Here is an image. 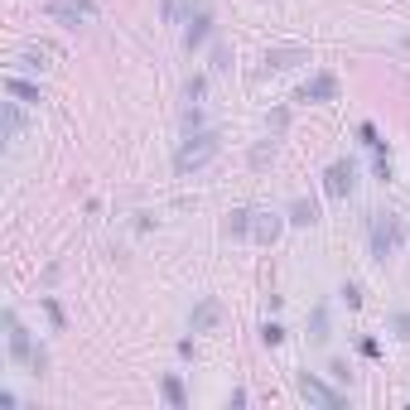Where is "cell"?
Segmentation results:
<instances>
[{
	"label": "cell",
	"mask_w": 410,
	"mask_h": 410,
	"mask_svg": "<svg viewBox=\"0 0 410 410\" xmlns=\"http://www.w3.org/2000/svg\"><path fill=\"white\" fill-rule=\"evenodd\" d=\"M222 150V135L217 130H194L184 145H179V155H174V169L179 174H194V169H203L207 160Z\"/></svg>",
	"instance_id": "6da1fadb"
},
{
	"label": "cell",
	"mask_w": 410,
	"mask_h": 410,
	"mask_svg": "<svg viewBox=\"0 0 410 410\" xmlns=\"http://www.w3.org/2000/svg\"><path fill=\"white\" fill-rule=\"evenodd\" d=\"M406 241V227H401V217H391V212H377L372 217V256L377 261H386L396 246Z\"/></svg>",
	"instance_id": "7a4b0ae2"
},
{
	"label": "cell",
	"mask_w": 410,
	"mask_h": 410,
	"mask_svg": "<svg viewBox=\"0 0 410 410\" xmlns=\"http://www.w3.org/2000/svg\"><path fill=\"white\" fill-rule=\"evenodd\" d=\"M5 328H10V357H15V362H29V367H39V372H44V348H34V343H29L24 323H19L10 309H5Z\"/></svg>",
	"instance_id": "3957f363"
},
{
	"label": "cell",
	"mask_w": 410,
	"mask_h": 410,
	"mask_svg": "<svg viewBox=\"0 0 410 410\" xmlns=\"http://www.w3.org/2000/svg\"><path fill=\"white\" fill-rule=\"evenodd\" d=\"M49 19L78 29V24H92V19H97V5H92V0H49Z\"/></svg>",
	"instance_id": "277c9868"
},
{
	"label": "cell",
	"mask_w": 410,
	"mask_h": 410,
	"mask_svg": "<svg viewBox=\"0 0 410 410\" xmlns=\"http://www.w3.org/2000/svg\"><path fill=\"white\" fill-rule=\"evenodd\" d=\"M352 184H357L352 160H333V164L323 169V189H328V198H348V194H352Z\"/></svg>",
	"instance_id": "5b68a950"
},
{
	"label": "cell",
	"mask_w": 410,
	"mask_h": 410,
	"mask_svg": "<svg viewBox=\"0 0 410 410\" xmlns=\"http://www.w3.org/2000/svg\"><path fill=\"white\" fill-rule=\"evenodd\" d=\"M295 391H300V396H305L309 406H323V410H338L343 406V391H333V386H323V382H318V377H300V382H295Z\"/></svg>",
	"instance_id": "8992f818"
},
{
	"label": "cell",
	"mask_w": 410,
	"mask_h": 410,
	"mask_svg": "<svg viewBox=\"0 0 410 410\" xmlns=\"http://www.w3.org/2000/svg\"><path fill=\"white\" fill-rule=\"evenodd\" d=\"M333 97H338V78L333 73H314L300 87V102H333Z\"/></svg>",
	"instance_id": "52a82bcc"
},
{
	"label": "cell",
	"mask_w": 410,
	"mask_h": 410,
	"mask_svg": "<svg viewBox=\"0 0 410 410\" xmlns=\"http://www.w3.org/2000/svg\"><path fill=\"white\" fill-rule=\"evenodd\" d=\"M207 24H212V10H207V5H194V10H189V29H184V44H189V49H198L207 39Z\"/></svg>",
	"instance_id": "ba28073f"
},
{
	"label": "cell",
	"mask_w": 410,
	"mask_h": 410,
	"mask_svg": "<svg viewBox=\"0 0 410 410\" xmlns=\"http://www.w3.org/2000/svg\"><path fill=\"white\" fill-rule=\"evenodd\" d=\"M295 63H309V49H300V44H285V49H271V53H266V68H271V73L295 68Z\"/></svg>",
	"instance_id": "9c48e42d"
},
{
	"label": "cell",
	"mask_w": 410,
	"mask_h": 410,
	"mask_svg": "<svg viewBox=\"0 0 410 410\" xmlns=\"http://www.w3.org/2000/svg\"><path fill=\"white\" fill-rule=\"evenodd\" d=\"M0 126H5V140H10V145L24 135V111H19V102H5V106H0Z\"/></svg>",
	"instance_id": "30bf717a"
},
{
	"label": "cell",
	"mask_w": 410,
	"mask_h": 410,
	"mask_svg": "<svg viewBox=\"0 0 410 410\" xmlns=\"http://www.w3.org/2000/svg\"><path fill=\"white\" fill-rule=\"evenodd\" d=\"M251 237L256 241H275L280 237V217L275 212H251Z\"/></svg>",
	"instance_id": "8fae6325"
},
{
	"label": "cell",
	"mask_w": 410,
	"mask_h": 410,
	"mask_svg": "<svg viewBox=\"0 0 410 410\" xmlns=\"http://www.w3.org/2000/svg\"><path fill=\"white\" fill-rule=\"evenodd\" d=\"M217 318H222V305H217V300H203V305L194 309V333H207Z\"/></svg>",
	"instance_id": "7c38bea8"
},
{
	"label": "cell",
	"mask_w": 410,
	"mask_h": 410,
	"mask_svg": "<svg viewBox=\"0 0 410 410\" xmlns=\"http://www.w3.org/2000/svg\"><path fill=\"white\" fill-rule=\"evenodd\" d=\"M5 92H10V97H19V102H39V87H34V83H24V78H5Z\"/></svg>",
	"instance_id": "4fadbf2b"
},
{
	"label": "cell",
	"mask_w": 410,
	"mask_h": 410,
	"mask_svg": "<svg viewBox=\"0 0 410 410\" xmlns=\"http://www.w3.org/2000/svg\"><path fill=\"white\" fill-rule=\"evenodd\" d=\"M164 401H169L174 410L189 406V396H184V382H179V377H164Z\"/></svg>",
	"instance_id": "5bb4252c"
},
{
	"label": "cell",
	"mask_w": 410,
	"mask_h": 410,
	"mask_svg": "<svg viewBox=\"0 0 410 410\" xmlns=\"http://www.w3.org/2000/svg\"><path fill=\"white\" fill-rule=\"evenodd\" d=\"M357 135H362V145H367L372 155H386V140L377 135V126H372V121H362V130H357Z\"/></svg>",
	"instance_id": "9a60e30c"
},
{
	"label": "cell",
	"mask_w": 410,
	"mask_h": 410,
	"mask_svg": "<svg viewBox=\"0 0 410 410\" xmlns=\"http://www.w3.org/2000/svg\"><path fill=\"white\" fill-rule=\"evenodd\" d=\"M227 232H232V237H251V207H237L232 222H227Z\"/></svg>",
	"instance_id": "2e32d148"
},
{
	"label": "cell",
	"mask_w": 410,
	"mask_h": 410,
	"mask_svg": "<svg viewBox=\"0 0 410 410\" xmlns=\"http://www.w3.org/2000/svg\"><path fill=\"white\" fill-rule=\"evenodd\" d=\"M290 222H300V227H309V222H318V207L309 203V198H300V203L290 207Z\"/></svg>",
	"instance_id": "e0dca14e"
},
{
	"label": "cell",
	"mask_w": 410,
	"mask_h": 410,
	"mask_svg": "<svg viewBox=\"0 0 410 410\" xmlns=\"http://www.w3.org/2000/svg\"><path fill=\"white\" fill-rule=\"evenodd\" d=\"M261 343H266V348H275V343H285V328H280L275 318H266V323H261Z\"/></svg>",
	"instance_id": "ac0fdd59"
},
{
	"label": "cell",
	"mask_w": 410,
	"mask_h": 410,
	"mask_svg": "<svg viewBox=\"0 0 410 410\" xmlns=\"http://www.w3.org/2000/svg\"><path fill=\"white\" fill-rule=\"evenodd\" d=\"M309 338H314V343L328 338V314H323V309H314V333H309Z\"/></svg>",
	"instance_id": "d6986e66"
},
{
	"label": "cell",
	"mask_w": 410,
	"mask_h": 410,
	"mask_svg": "<svg viewBox=\"0 0 410 410\" xmlns=\"http://www.w3.org/2000/svg\"><path fill=\"white\" fill-rule=\"evenodd\" d=\"M391 328H396V338H410V314H396Z\"/></svg>",
	"instance_id": "ffe728a7"
},
{
	"label": "cell",
	"mask_w": 410,
	"mask_h": 410,
	"mask_svg": "<svg viewBox=\"0 0 410 410\" xmlns=\"http://www.w3.org/2000/svg\"><path fill=\"white\" fill-rule=\"evenodd\" d=\"M164 15H169V19H179V0H164Z\"/></svg>",
	"instance_id": "44dd1931"
}]
</instances>
